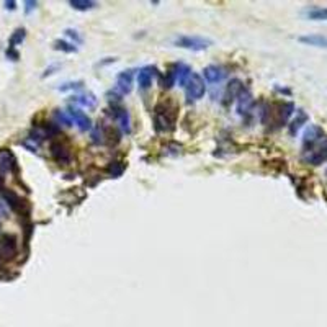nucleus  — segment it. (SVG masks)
<instances>
[{
	"label": "nucleus",
	"instance_id": "6ab92c4d",
	"mask_svg": "<svg viewBox=\"0 0 327 327\" xmlns=\"http://www.w3.org/2000/svg\"><path fill=\"white\" fill-rule=\"evenodd\" d=\"M69 5L76 10L87 12V10H92L93 7H97V2H92V0H70Z\"/></svg>",
	"mask_w": 327,
	"mask_h": 327
},
{
	"label": "nucleus",
	"instance_id": "a211bd4d",
	"mask_svg": "<svg viewBox=\"0 0 327 327\" xmlns=\"http://www.w3.org/2000/svg\"><path fill=\"white\" fill-rule=\"evenodd\" d=\"M72 101L81 106H87V108H93L97 105V98L95 95H92V93H84V95H76L72 98Z\"/></svg>",
	"mask_w": 327,
	"mask_h": 327
},
{
	"label": "nucleus",
	"instance_id": "4468645a",
	"mask_svg": "<svg viewBox=\"0 0 327 327\" xmlns=\"http://www.w3.org/2000/svg\"><path fill=\"white\" fill-rule=\"evenodd\" d=\"M242 90H244V87H242L241 81H237V79L231 81V84L228 85V89H226V93H224V101H226V103L234 101L242 93Z\"/></svg>",
	"mask_w": 327,
	"mask_h": 327
},
{
	"label": "nucleus",
	"instance_id": "f8f14e48",
	"mask_svg": "<svg viewBox=\"0 0 327 327\" xmlns=\"http://www.w3.org/2000/svg\"><path fill=\"white\" fill-rule=\"evenodd\" d=\"M156 76V67H142L137 74V85L139 90H148L152 85V77Z\"/></svg>",
	"mask_w": 327,
	"mask_h": 327
},
{
	"label": "nucleus",
	"instance_id": "bb28decb",
	"mask_svg": "<svg viewBox=\"0 0 327 327\" xmlns=\"http://www.w3.org/2000/svg\"><path fill=\"white\" fill-rule=\"evenodd\" d=\"M7 57H9V59H12V61H17L18 59V53H17L15 49L9 48V49H7Z\"/></svg>",
	"mask_w": 327,
	"mask_h": 327
},
{
	"label": "nucleus",
	"instance_id": "f257e3e1",
	"mask_svg": "<svg viewBox=\"0 0 327 327\" xmlns=\"http://www.w3.org/2000/svg\"><path fill=\"white\" fill-rule=\"evenodd\" d=\"M178 108L173 101H161L154 108V128L157 133H170L175 129Z\"/></svg>",
	"mask_w": 327,
	"mask_h": 327
},
{
	"label": "nucleus",
	"instance_id": "9d476101",
	"mask_svg": "<svg viewBox=\"0 0 327 327\" xmlns=\"http://www.w3.org/2000/svg\"><path fill=\"white\" fill-rule=\"evenodd\" d=\"M131 89H133V72L125 70V72H121V74H118L115 90L118 92L120 95H126V93L131 92Z\"/></svg>",
	"mask_w": 327,
	"mask_h": 327
},
{
	"label": "nucleus",
	"instance_id": "9b49d317",
	"mask_svg": "<svg viewBox=\"0 0 327 327\" xmlns=\"http://www.w3.org/2000/svg\"><path fill=\"white\" fill-rule=\"evenodd\" d=\"M113 118L116 121V125L120 126V129L123 133H129L131 131V118H129V113L126 108L123 106H113Z\"/></svg>",
	"mask_w": 327,
	"mask_h": 327
},
{
	"label": "nucleus",
	"instance_id": "393cba45",
	"mask_svg": "<svg viewBox=\"0 0 327 327\" xmlns=\"http://www.w3.org/2000/svg\"><path fill=\"white\" fill-rule=\"evenodd\" d=\"M81 87H82V82H69V84H64L62 87H59V89L62 92H65V90H70V89H81Z\"/></svg>",
	"mask_w": 327,
	"mask_h": 327
},
{
	"label": "nucleus",
	"instance_id": "dca6fc26",
	"mask_svg": "<svg viewBox=\"0 0 327 327\" xmlns=\"http://www.w3.org/2000/svg\"><path fill=\"white\" fill-rule=\"evenodd\" d=\"M309 120V116H308V113L306 112H303V110H300L296 113V118L289 123L288 125V131H289V134L292 136H296L298 134V131L301 129V126L304 125V123H306Z\"/></svg>",
	"mask_w": 327,
	"mask_h": 327
},
{
	"label": "nucleus",
	"instance_id": "4be33fe9",
	"mask_svg": "<svg viewBox=\"0 0 327 327\" xmlns=\"http://www.w3.org/2000/svg\"><path fill=\"white\" fill-rule=\"evenodd\" d=\"M54 120H56L57 123H62L64 126H72V120H70V116L67 115V112L56 110V112H54Z\"/></svg>",
	"mask_w": 327,
	"mask_h": 327
},
{
	"label": "nucleus",
	"instance_id": "412c9836",
	"mask_svg": "<svg viewBox=\"0 0 327 327\" xmlns=\"http://www.w3.org/2000/svg\"><path fill=\"white\" fill-rule=\"evenodd\" d=\"M306 15H308L309 20H327V9H321V7H316V9L308 10Z\"/></svg>",
	"mask_w": 327,
	"mask_h": 327
},
{
	"label": "nucleus",
	"instance_id": "c756f323",
	"mask_svg": "<svg viewBox=\"0 0 327 327\" xmlns=\"http://www.w3.org/2000/svg\"><path fill=\"white\" fill-rule=\"evenodd\" d=\"M2 188H4V177L0 175V190H2Z\"/></svg>",
	"mask_w": 327,
	"mask_h": 327
},
{
	"label": "nucleus",
	"instance_id": "5701e85b",
	"mask_svg": "<svg viewBox=\"0 0 327 327\" xmlns=\"http://www.w3.org/2000/svg\"><path fill=\"white\" fill-rule=\"evenodd\" d=\"M54 49L57 51H64V53H76L77 48L70 43H65V41H56L54 43Z\"/></svg>",
	"mask_w": 327,
	"mask_h": 327
},
{
	"label": "nucleus",
	"instance_id": "ddd939ff",
	"mask_svg": "<svg viewBox=\"0 0 327 327\" xmlns=\"http://www.w3.org/2000/svg\"><path fill=\"white\" fill-rule=\"evenodd\" d=\"M203 76H205V79L208 82L217 84V82H221L224 79L226 72H224V69L220 67V65H208V67L203 69Z\"/></svg>",
	"mask_w": 327,
	"mask_h": 327
},
{
	"label": "nucleus",
	"instance_id": "b1692460",
	"mask_svg": "<svg viewBox=\"0 0 327 327\" xmlns=\"http://www.w3.org/2000/svg\"><path fill=\"white\" fill-rule=\"evenodd\" d=\"M110 173L113 177H118V175H121L123 173V170H125V165H123L121 162H113V165H110Z\"/></svg>",
	"mask_w": 327,
	"mask_h": 327
},
{
	"label": "nucleus",
	"instance_id": "2eb2a0df",
	"mask_svg": "<svg viewBox=\"0 0 327 327\" xmlns=\"http://www.w3.org/2000/svg\"><path fill=\"white\" fill-rule=\"evenodd\" d=\"M239 98V105H237V112L239 115H247L250 113L252 110V105H253V100H252V95L247 90H242L241 95L237 97Z\"/></svg>",
	"mask_w": 327,
	"mask_h": 327
},
{
	"label": "nucleus",
	"instance_id": "a878e982",
	"mask_svg": "<svg viewBox=\"0 0 327 327\" xmlns=\"http://www.w3.org/2000/svg\"><path fill=\"white\" fill-rule=\"evenodd\" d=\"M65 34L70 36L72 40H76V43H81V41H82V38H81V36L77 34V31H74V30H65Z\"/></svg>",
	"mask_w": 327,
	"mask_h": 327
},
{
	"label": "nucleus",
	"instance_id": "7c9ffc66",
	"mask_svg": "<svg viewBox=\"0 0 327 327\" xmlns=\"http://www.w3.org/2000/svg\"><path fill=\"white\" fill-rule=\"evenodd\" d=\"M325 173H327V172H325Z\"/></svg>",
	"mask_w": 327,
	"mask_h": 327
},
{
	"label": "nucleus",
	"instance_id": "20e7f679",
	"mask_svg": "<svg viewBox=\"0 0 327 327\" xmlns=\"http://www.w3.org/2000/svg\"><path fill=\"white\" fill-rule=\"evenodd\" d=\"M303 161L309 165H321L327 161V136L321 142H317L314 148L303 152Z\"/></svg>",
	"mask_w": 327,
	"mask_h": 327
},
{
	"label": "nucleus",
	"instance_id": "39448f33",
	"mask_svg": "<svg viewBox=\"0 0 327 327\" xmlns=\"http://www.w3.org/2000/svg\"><path fill=\"white\" fill-rule=\"evenodd\" d=\"M173 45L190 51H205L211 46V40L200 38V36H178L173 40Z\"/></svg>",
	"mask_w": 327,
	"mask_h": 327
},
{
	"label": "nucleus",
	"instance_id": "cd10ccee",
	"mask_svg": "<svg viewBox=\"0 0 327 327\" xmlns=\"http://www.w3.org/2000/svg\"><path fill=\"white\" fill-rule=\"evenodd\" d=\"M36 5H38V4L33 2V0H28V2H25V12H26V13H30Z\"/></svg>",
	"mask_w": 327,
	"mask_h": 327
},
{
	"label": "nucleus",
	"instance_id": "423d86ee",
	"mask_svg": "<svg viewBox=\"0 0 327 327\" xmlns=\"http://www.w3.org/2000/svg\"><path fill=\"white\" fill-rule=\"evenodd\" d=\"M2 198L7 203V206L10 209H13L18 214H25L28 211V205L25 200H21V196H18L13 190H9V188H2Z\"/></svg>",
	"mask_w": 327,
	"mask_h": 327
},
{
	"label": "nucleus",
	"instance_id": "0eeeda50",
	"mask_svg": "<svg viewBox=\"0 0 327 327\" xmlns=\"http://www.w3.org/2000/svg\"><path fill=\"white\" fill-rule=\"evenodd\" d=\"M325 137V133L321 126L317 125H312L309 126L306 131H304V136H303V152L309 151L311 148H314L317 142H321Z\"/></svg>",
	"mask_w": 327,
	"mask_h": 327
},
{
	"label": "nucleus",
	"instance_id": "7ed1b4c3",
	"mask_svg": "<svg viewBox=\"0 0 327 327\" xmlns=\"http://www.w3.org/2000/svg\"><path fill=\"white\" fill-rule=\"evenodd\" d=\"M49 152L59 165H69L72 162V152L64 139H56L49 144Z\"/></svg>",
	"mask_w": 327,
	"mask_h": 327
},
{
	"label": "nucleus",
	"instance_id": "6e6552de",
	"mask_svg": "<svg viewBox=\"0 0 327 327\" xmlns=\"http://www.w3.org/2000/svg\"><path fill=\"white\" fill-rule=\"evenodd\" d=\"M17 172V157L10 149H0V175Z\"/></svg>",
	"mask_w": 327,
	"mask_h": 327
},
{
	"label": "nucleus",
	"instance_id": "c85d7f7f",
	"mask_svg": "<svg viewBox=\"0 0 327 327\" xmlns=\"http://www.w3.org/2000/svg\"><path fill=\"white\" fill-rule=\"evenodd\" d=\"M4 5H5L7 10H15L17 9V2H13V0H7V2H4Z\"/></svg>",
	"mask_w": 327,
	"mask_h": 327
},
{
	"label": "nucleus",
	"instance_id": "f3484780",
	"mask_svg": "<svg viewBox=\"0 0 327 327\" xmlns=\"http://www.w3.org/2000/svg\"><path fill=\"white\" fill-rule=\"evenodd\" d=\"M300 43H304V45L309 46H317V48H327V36H321V34H308V36H301Z\"/></svg>",
	"mask_w": 327,
	"mask_h": 327
},
{
	"label": "nucleus",
	"instance_id": "aec40b11",
	"mask_svg": "<svg viewBox=\"0 0 327 327\" xmlns=\"http://www.w3.org/2000/svg\"><path fill=\"white\" fill-rule=\"evenodd\" d=\"M25 36H26V31H25V28H18V30L13 31V34L10 36V43H9V48L12 49H15L18 45H21L25 40Z\"/></svg>",
	"mask_w": 327,
	"mask_h": 327
},
{
	"label": "nucleus",
	"instance_id": "f03ea898",
	"mask_svg": "<svg viewBox=\"0 0 327 327\" xmlns=\"http://www.w3.org/2000/svg\"><path fill=\"white\" fill-rule=\"evenodd\" d=\"M206 92V85H205V81H203V77L200 74H195L192 72L190 77H188V81L185 82V93H187V100L190 101H196L200 100L203 95H205Z\"/></svg>",
	"mask_w": 327,
	"mask_h": 327
},
{
	"label": "nucleus",
	"instance_id": "1a4fd4ad",
	"mask_svg": "<svg viewBox=\"0 0 327 327\" xmlns=\"http://www.w3.org/2000/svg\"><path fill=\"white\" fill-rule=\"evenodd\" d=\"M67 115L70 116L72 125H76L81 131L92 129V121H90V118L82 110H79V108H74V106H69Z\"/></svg>",
	"mask_w": 327,
	"mask_h": 327
}]
</instances>
